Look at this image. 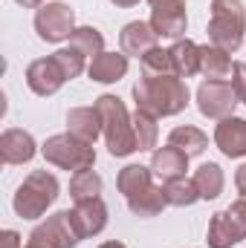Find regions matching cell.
<instances>
[{
    "mask_svg": "<svg viewBox=\"0 0 246 248\" xmlns=\"http://www.w3.org/2000/svg\"><path fill=\"white\" fill-rule=\"evenodd\" d=\"M102 193V176L93 173V170H81V173H72L70 179V196L72 202H90V199H99Z\"/></svg>",
    "mask_w": 246,
    "mask_h": 248,
    "instance_id": "cell-25",
    "label": "cell"
},
{
    "mask_svg": "<svg viewBox=\"0 0 246 248\" xmlns=\"http://www.w3.org/2000/svg\"><path fill=\"white\" fill-rule=\"evenodd\" d=\"M232 87L238 93V101L246 104V63L244 61H235V66H232Z\"/></svg>",
    "mask_w": 246,
    "mask_h": 248,
    "instance_id": "cell-31",
    "label": "cell"
},
{
    "mask_svg": "<svg viewBox=\"0 0 246 248\" xmlns=\"http://www.w3.org/2000/svg\"><path fill=\"white\" fill-rule=\"evenodd\" d=\"M185 170H188V156L183 150H177L174 144H165L159 150H154L151 156V173L165 185V182H174V179H183Z\"/></svg>",
    "mask_w": 246,
    "mask_h": 248,
    "instance_id": "cell-15",
    "label": "cell"
},
{
    "mask_svg": "<svg viewBox=\"0 0 246 248\" xmlns=\"http://www.w3.org/2000/svg\"><path fill=\"white\" fill-rule=\"evenodd\" d=\"M127 208H130V214H136V217H157V214H162V208H168L165 187L151 185L148 190L130 196V199H127Z\"/></svg>",
    "mask_w": 246,
    "mask_h": 248,
    "instance_id": "cell-22",
    "label": "cell"
},
{
    "mask_svg": "<svg viewBox=\"0 0 246 248\" xmlns=\"http://www.w3.org/2000/svg\"><path fill=\"white\" fill-rule=\"evenodd\" d=\"M235 187H238L241 196H246V162L238 168V173H235Z\"/></svg>",
    "mask_w": 246,
    "mask_h": 248,
    "instance_id": "cell-33",
    "label": "cell"
},
{
    "mask_svg": "<svg viewBox=\"0 0 246 248\" xmlns=\"http://www.w3.org/2000/svg\"><path fill=\"white\" fill-rule=\"evenodd\" d=\"M214 144L220 147L223 156L229 159H244L246 156V119L229 116L214 127Z\"/></svg>",
    "mask_w": 246,
    "mask_h": 248,
    "instance_id": "cell-14",
    "label": "cell"
},
{
    "mask_svg": "<svg viewBox=\"0 0 246 248\" xmlns=\"http://www.w3.org/2000/svg\"><path fill=\"white\" fill-rule=\"evenodd\" d=\"M35 153H38V144H35L32 133H26L20 127L3 130V136H0V159L6 165H26V162L35 159Z\"/></svg>",
    "mask_w": 246,
    "mask_h": 248,
    "instance_id": "cell-13",
    "label": "cell"
},
{
    "mask_svg": "<svg viewBox=\"0 0 246 248\" xmlns=\"http://www.w3.org/2000/svg\"><path fill=\"white\" fill-rule=\"evenodd\" d=\"M113 6H119V9H130V6H136L139 0H110Z\"/></svg>",
    "mask_w": 246,
    "mask_h": 248,
    "instance_id": "cell-35",
    "label": "cell"
},
{
    "mask_svg": "<svg viewBox=\"0 0 246 248\" xmlns=\"http://www.w3.org/2000/svg\"><path fill=\"white\" fill-rule=\"evenodd\" d=\"M67 133H72L81 141L96 144L99 136H105V122L96 107H72L67 113Z\"/></svg>",
    "mask_w": 246,
    "mask_h": 248,
    "instance_id": "cell-16",
    "label": "cell"
},
{
    "mask_svg": "<svg viewBox=\"0 0 246 248\" xmlns=\"http://www.w3.org/2000/svg\"><path fill=\"white\" fill-rule=\"evenodd\" d=\"M55 61L61 63V69L67 72V78H78L84 72V55L75 49V46H61L58 52H53Z\"/></svg>",
    "mask_w": 246,
    "mask_h": 248,
    "instance_id": "cell-30",
    "label": "cell"
},
{
    "mask_svg": "<svg viewBox=\"0 0 246 248\" xmlns=\"http://www.w3.org/2000/svg\"><path fill=\"white\" fill-rule=\"evenodd\" d=\"M238 104L241 101H238V93H235L232 81H203L197 87V110L206 119L223 122L235 113Z\"/></svg>",
    "mask_w": 246,
    "mask_h": 248,
    "instance_id": "cell-7",
    "label": "cell"
},
{
    "mask_svg": "<svg viewBox=\"0 0 246 248\" xmlns=\"http://www.w3.org/2000/svg\"><path fill=\"white\" fill-rule=\"evenodd\" d=\"M58 179L50 173V170H32L20 187H18V193H15V199H12V208H15V214L18 217H23V219H38V217H44L47 214V208L58 199Z\"/></svg>",
    "mask_w": 246,
    "mask_h": 248,
    "instance_id": "cell-4",
    "label": "cell"
},
{
    "mask_svg": "<svg viewBox=\"0 0 246 248\" xmlns=\"http://www.w3.org/2000/svg\"><path fill=\"white\" fill-rule=\"evenodd\" d=\"M191 179H194V185L200 190V199H217L223 193V185H226V176H223V170H220L217 162L200 165Z\"/></svg>",
    "mask_w": 246,
    "mask_h": 248,
    "instance_id": "cell-21",
    "label": "cell"
},
{
    "mask_svg": "<svg viewBox=\"0 0 246 248\" xmlns=\"http://www.w3.org/2000/svg\"><path fill=\"white\" fill-rule=\"evenodd\" d=\"M44 159L61 170H72V173H81V170H93L96 165V147L90 141H81L75 139L72 133H58V136H50L41 147Z\"/></svg>",
    "mask_w": 246,
    "mask_h": 248,
    "instance_id": "cell-5",
    "label": "cell"
},
{
    "mask_svg": "<svg viewBox=\"0 0 246 248\" xmlns=\"http://www.w3.org/2000/svg\"><path fill=\"white\" fill-rule=\"evenodd\" d=\"M165 199H168V205H174V208H191L197 199H200V190L194 185V179H174V182H165Z\"/></svg>",
    "mask_w": 246,
    "mask_h": 248,
    "instance_id": "cell-28",
    "label": "cell"
},
{
    "mask_svg": "<svg viewBox=\"0 0 246 248\" xmlns=\"http://www.w3.org/2000/svg\"><path fill=\"white\" fill-rule=\"evenodd\" d=\"M32 243H41L47 248H75L84 237L72 219V211H58L53 217H47V222L35 225V231L29 234Z\"/></svg>",
    "mask_w": 246,
    "mask_h": 248,
    "instance_id": "cell-9",
    "label": "cell"
},
{
    "mask_svg": "<svg viewBox=\"0 0 246 248\" xmlns=\"http://www.w3.org/2000/svg\"><path fill=\"white\" fill-rule=\"evenodd\" d=\"M64 81H70V78H67V72L61 69V63L55 61V55L38 58V61H32L26 66V87L35 95H41V98L55 95L64 87Z\"/></svg>",
    "mask_w": 246,
    "mask_h": 248,
    "instance_id": "cell-11",
    "label": "cell"
},
{
    "mask_svg": "<svg viewBox=\"0 0 246 248\" xmlns=\"http://www.w3.org/2000/svg\"><path fill=\"white\" fill-rule=\"evenodd\" d=\"M99 248H124V246H122V243H116V240H113V243H102Z\"/></svg>",
    "mask_w": 246,
    "mask_h": 248,
    "instance_id": "cell-36",
    "label": "cell"
},
{
    "mask_svg": "<svg viewBox=\"0 0 246 248\" xmlns=\"http://www.w3.org/2000/svg\"><path fill=\"white\" fill-rule=\"evenodd\" d=\"M168 144H174L177 150H183L185 156H200L206 147H209V136L200 130V127H191V124H183V127H174L168 133Z\"/></svg>",
    "mask_w": 246,
    "mask_h": 248,
    "instance_id": "cell-20",
    "label": "cell"
},
{
    "mask_svg": "<svg viewBox=\"0 0 246 248\" xmlns=\"http://www.w3.org/2000/svg\"><path fill=\"white\" fill-rule=\"evenodd\" d=\"M139 63H142V75H177L171 63V52L162 46L151 49L145 58H139Z\"/></svg>",
    "mask_w": 246,
    "mask_h": 248,
    "instance_id": "cell-29",
    "label": "cell"
},
{
    "mask_svg": "<svg viewBox=\"0 0 246 248\" xmlns=\"http://www.w3.org/2000/svg\"><path fill=\"white\" fill-rule=\"evenodd\" d=\"M0 248H23L20 246V234L18 231H3L0 234Z\"/></svg>",
    "mask_w": 246,
    "mask_h": 248,
    "instance_id": "cell-32",
    "label": "cell"
},
{
    "mask_svg": "<svg viewBox=\"0 0 246 248\" xmlns=\"http://www.w3.org/2000/svg\"><path fill=\"white\" fill-rule=\"evenodd\" d=\"M70 46H75L84 58H96L105 52V35L96 26H78L70 38Z\"/></svg>",
    "mask_w": 246,
    "mask_h": 248,
    "instance_id": "cell-26",
    "label": "cell"
},
{
    "mask_svg": "<svg viewBox=\"0 0 246 248\" xmlns=\"http://www.w3.org/2000/svg\"><path fill=\"white\" fill-rule=\"evenodd\" d=\"M246 240V196L232 202L226 211H217L209 222V248H232Z\"/></svg>",
    "mask_w": 246,
    "mask_h": 248,
    "instance_id": "cell-6",
    "label": "cell"
},
{
    "mask_svg": "<svg viewBox=\"0 0 246 248\" xmlns=\"http://www.w3.org/2000/svg\"><path fill=\"white\" fill-rule=\"evenodd\" d=\"M26 248H47V246H41V243H32V240H29V246Z\"/></svg>",
    "mask_w": 246,
    "mask_h": 248,
    "instance_id": "cell-37",
    "label": "cell"
},
{
    "mask_svg": "<svg viewBox=\"0 0 246 248\" xmlns=\"http://www.w3.org/2000/svg\"><path fill=\"white\" fill-rule=\"evenodd\" d=\"M119 46L127 58H145L151 49L159 46V35L151 23L145 20H130L124 23L122 32H119Z\"/></svg>",
    "mask_w": 246,
    "mask_h": 248,
    "instance_id": "cell-12",
    "label": "cell"
},
{
    "mask_svg": "<svg viewBox=\"0 0 246 248\" xmlns=\"http://www.w3.org/2000/svg\"><path fill=\"white\" fill-rule=\"evenodd\" d=\"M133 136H136V150H154L157 147V139H159V127L157 119L136 110L133 113Z\"/></svg>",
    "mask_w": 246,
    "mask_h": 248,
    "instance_id": "cell-27",
    "label": "cell"
},
{
    "mask_svg": "<svg viewBox=\"0 0 246 248\" xmlns=\"http://www.w3.org/2000/svg\"><path fill=\"white\" fill-rule=\"evenodd\" d=\"M15 3H20L23 9H41L44 6V0H15Z\"/></svg>",
    "mask_w": 246,
    "mask_h": 248,
    "instance_id": "cell-34",
    "label": "cell"
},
{
    "mask_svg": "<svg viewBox=\"0 0 246 248\" xmlns=\"http://www.w3.org/2000/svg\"><path fill=\"white\" fill-rule=\"evenodd\" d=\"M209 44L226 49L229 55L241 49L246 32V9L241 0H211L209 15Z\"/></svg>",
    "mask_w": 246,
    "mask_h": 248,
    "instance_id": "cell-3",
    "label": "cell"
},
{
    "mask_svg": "<svg viewBox=\"0 0 246 248\" xmlns=\"http://www.w3.org/2000/svg\"><path fill=\"white\" fill-rule=\"evenodd\" d=\"M35 32L47 44H61L75 32V12L67 3H44L35 12Z\"/></svg>",
    "mask_w": 246,
    "mask_h": 248,
    "instance_id": "cell-8",
    "label": "cell"
},
{
    "mask_svg": "<svg viewBox=\"0 0 246 248\" xmlns=\"http://www.w3.org/2000/svg\"><path fill=\"white\" fill-rule=\"evenodd\" d=\"M96 110L102 113L105 122V141L110 156L124 159L130 153H136V136H133V116H127V107L119 95H99L96 98Z\"/></svg>",
    "mask_w": 246,
    "mask_h": 248,
    "instance_id": "cell-2",
    "label": "cell"
},
{
    "mask_svg": "<svg viewBox=\"0 0 246 248\" xmlns=\"http://www.w3.org/2000/svg\"><path fill=\"white\" fill-rule=\"evenodd\" d=\"M159 38H180L188 29L185 0H151V20Z\"/></svg>",
    "mask_w": 246,
    "mask_h": 248,
    "instance_id": "cell-10",
    "label": "cell"
},
{
    "mask_svg": "<svg viewBox=\"0 0 246 248\" xmlns=\"http://www.w3.org/2000/svg\"><path fill=\"white\" fill-rule=\"evenodd\" d=\"M151 179H154L151 168H145V165H127V168L119 170L116 185L124 193V199H130V196H136V193H142V190H148V187L154 185Z\"/></svg>",
    "mask_w": 246,
    "mask_h": 248,
    "instance_id": "cell-24",
    "label": "cell"
},
{
    "mask_svg": "<svg viewBox=\"0 0 246 248\" xmlns=\"http://www.w3.org/2000/svg\"><path fill=\"white\" fill-rule=\"evenodd\" d=\"M232 66H235V61L229 58L226 49H220L214 44L200 46V75H206V81H226L232 75Z\"/></svg>",
    "mask_w": 246,
    "mask_h": 248,
    "instance_id": "cell-19",
    "label": "cell"
},
{
    "mask_svg": "<svg viewBox=\"0 0 246 248\" xmlns=\"http://www.w3.org/2000/svg\"><path fill=\"white\" fill-rule=\"evenodd\" d=\"M87 75H90V81H99V84H116L127 75V55L124 52H102L90 61Z\"/></svg>",
    "mask_w": 246,
    "mask_h": 248,
    "instance_id": "cell-18",
    "label": "cell"
},
{
    "mask_svg": "<svg viewBox=\"0 0 246 248\" xmlns=\"http://www.w3.org/2000/svg\"><path fill=\"white\" fill-rule=\"evenodd\" d=\"M72 219H75V225H78V231H81L84 240L87 237H96L107 225V205L102 202V196L99 199H90V202H78L72 208Z\"/></svg>",
    "mask_w": 246,
    "mask_h": 248,
    "instance_id": "cell-17",
    "label": "cell"
},
{
    "mask_svg": "<svg viewBox=\"0 0 246 248\" xmlns=\"http://www.w3.org/2000/svg\"><path fill=\"white\" fill-rule=\"evenodd\" d=\"M171 63H174V72L180 75V78H191V75H197L200 72V46L194 44V41H177L171 49Z\"/></svg>",
    "mask_w": 246,
    "mask_h": 248,
    "instance_id": "cell-23",
    "label": "cell"
},
{
    "mask_svg": "<svg viewBox=\"0 0 246 248\" xmlns=\"http://www.w3.org/2000/svg\"><path fill=\"white\" fill-rule=\"evenodd\" d=\"M188 98H191V93L180 75H142L133 84L136 110H142L154 119L183 113L188 107Z\"/></svg>",
    "mask_w": 246,
    "mask_h": 248,
    "instance_id": "cell-1",
    "label": "cell"
}]
</instances>
